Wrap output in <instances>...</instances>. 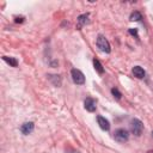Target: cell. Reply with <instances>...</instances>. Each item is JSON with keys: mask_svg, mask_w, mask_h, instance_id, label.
Returning a JSON list of instances; mask_svg holds the SVG:
<instances>
[{"mask_svg": "<svg viewBox=\"0 0 153 153\" xmlns=\"http://www.w3.org/2000/svg\"><path fill=\"white\" fill-rule=\"evenodd\" d=\"M71 75H72V79H73L74 84H76V85H84L85 84V75L82 74L81 71H79L76 68H73L71 71Z\"/></svg>", "mask_w": 153, "mask_h": 153, "instance_id": "obj_4", "label": "cell"}, {"mask_svg": "<svg viewBox=\"0 0 153 153\" xmlns=\"http://www.w3.org/2000/svg\"><path fill=\"white\" fill-rule=\"evenodd\" d=\"M129 33L135 36L136 38H139V35H137V29H129Z\"/></svg>", "mask_w": 153, "mask_h": 153, "instance_id": "obj_15", "label": "cell"}, {"mask_svg": "<svg viewBox=\"0 0 153 153\" xmlns=\"http://www.w3.org/2000/svg\"><path fill=\"white\" fill-rule=\"evenodd\" d=\"M88 23V14L87 13H84V14H80L78 17V29H80L81 26L86 25Z\"/></svg>", "mask_w": 153, "mask_h": 153, "instance_id": "obj_10", "label": "cell"}, {"mask_svg": "<svg viewBox=\"0 0 153 153\" xmlns=\"http://www.w3.org/2000/svg\"><path fill=\"white\" fill-rule=\"evenodd\" d=\"M142 19V14L139 12V11H134L131 14H130V20L131 22H140Z\"/></svg>", "mask_w": 153, "mask_h": 153, "instance_id": "obj_13", "label": "cell"}, {"mask_svg": "<svg viewBox=\"0 0 153 153\" xmlns=\"http://www.w3.org/2000/svg\"><path fill=\"white\" fill-rule=\"evenodd\" d=\"M2 60L5 61V62H7L10 66H12V67H17L18 66V60L17 59H14V57H10V56H2Z\"/></svg>", "mask_w": 153, "mask_h": 153, "instance_id": "obj_11", "label": "cell"}, {"mask_svg": "<svg viewBox=\"0 0 153 153\" xmlns=\"http://www.w3.org/2000/svg\"><path fill=\"white\" fill-rule=\"evenodd\" d=\"M130 130L135 136H140L143 130V123L139 118H133L130 122Z\"/></svg>", "mask_w": 153, "mask_h": 153, "instance_id": "obj_2", "label": "cell"}, {"mask_svg": "<svg viewBox=\"0 0 153 153\" xmlns=\"http://www.w3.org/2000/svg\"><path fill=\"white\" fill-rule=\"evenodd\" d=\"M147 153H153V151H148V152H147Z\"/></svg>", "mask_w": 153, "mask_h": 153, "instance_id": "obj_18", "label": "cell"}, {"mask_svg": "<svg viewBox=\"0 0 153 153\" xmlns=\"http://www.w3.org/2000/svg\"><path fill=\"white\" fill-rule=\"evenodd\" d=\"M33 128H35L33 122H25V123L22 124L20 131H22V134H24V135H29L30 133H32Z\"/></svg>", "mask_w": 153, "mask_h": 153, "instance_id": "obj_6", "label": "cell"}, {"mask_svg": "<svg viewBox=\"0 0 153 153\" xmlns=\"http://www.w3.org/2000/svg\"><path fill=\"white\" fill-rule=\"evenodd\" d=\"M93 67H94V69H96L99 74H103V73H104V67H103V65H102L97 59H93Z\"/></svg>", "mask_w": 153, "mask_h": 153, "instance_id": "obj_12", "label": "cell"}, {"mask_svg": "<svg viewBox=\"0 0 153 153\" xmlns=\"http://www.w3.org/2000/svg\"><path fill=\"white\" fill-rule=\"evenodd\" d=\"M96 104H97L96 99H93V98H91V97H87V98L85 99V102H84V108H85L87 111L93 112V111H96V108H97Z\"/></svg>", "mask_w": 153, "mask_h": 153, "instance_id": "obj_5", "label": "cell"}, {"mask_svg": "<svg viewBox=\"0 0 153 153\" xmlns=\"http://www.w3.org/2000/svg\"><path fill=\"white\" fill-rule=\"evenodd\" d=\"M48 79L50 80V82L54 85V86H61V84H62V79H61V76L60 75H56V74H49L48 75Z\"/></svg>", "mask_w": 153, "mask_h": 153, "instance_id": "obj_9", "label": "cell"}, {"mask_svg": "<svg viewBox=\"0 0 153 153\" xmlns=\"http://www.w3.org/2000/svg\"><path fill=\"white\" fill-rule=\"evenodd\" d=\"M152 135H153V131H152Z\"/></svg>", "mask_w": 153, "mask_h": 153, "instance_id": "obj_19", "label": "cell"}, {"mask_svg": "<svg viewBox=\"0 0 153 153\" xmlns=\"http://www.w3.org/2000/svg\"><path fill=\"white\" fill-rule=\"evenodd\" d=\"M67 153H80V152H78V151H73V149H72V151H68Z\"/></svg>", "mask_w": 153, "mask_h": 153, "instance_id": "obj_17", "label": "cell"}, {"mask_svg": "<svg viewBox=\"0 0 153 153\" xmlns=\"http://www.w3.org/2000/svg\"><path fill=\"white\" fill-rule=\"evenodd\" d=\"M111 94L116 98V99H121V97H122V93L118 91V88H116V87H112L111 88Z\"/></svg>", "mask_w": 153, "mask_h": 153, "instance_id": "obj_14", "label": "cell"}, {"mask_svg": "<svg viewBox=\"0 0 153 153\" xmlns=\"http://www.w3.org/2000/svg\"><path fill=\"white\" fill-rule=\"evenodd\" d=\"M97 48L100 50V51H103V53H106V54H109L110 51H111V47H110V43H109V41L103 36V35H99L98 37H97Z\"/></svg>", "mask_w": 153, "mask_h": 153, "instance_id": "obj_1", "label": "cell"}, {"mask_svg": "<svg viewBox=\"0 0 153 153\" xmlns=\"http://www.w3.org/2000/svg\"><path fill=\"white\" fill-rule=\"evenodd\" d=\"M97 122H98L100 129L106 130V131L110 129V123H109V121H108L105 117H103V116H97Z\"/></svg>", "mask_w": 153, "mask_h": 153, "instance_id": "obj_7", "label": "cell"}, {"mask_svg": "<svg viewBox=\"0 0 153 153\" xmlns=\"http://www.w3.org/2000/svg\"><path fill=\"white\" fill-rule=\"evenodd\" d=\"M24 17H14V22L16 23H23L24 22Z\"/></svg>", "mask_w": 153, "mask_h": 153, "instance_id": "obj_16", "label": "cell"}, {"mask_svg": "<svg viewBox=\"0 0 153 153\" xmlns=\"http://www.w3.org/2000/svg\"><path fill=\"white\" fill-rule=\"evenodd\" d=\"M114 139H115L117 142H120V143H124V142H127L128 139H129V133H128V130H126V129H123V128H118V129H116L115 133H114Z\"/></svg>", "mask_w": 153, "mask_h": 153, "instance_id": "obj_3", "label": "cell"}, {"mask_svg": "<svg viewBox=\"0 0 153 153\" xmlns=\"http://www.w3.org/2000/svg\"><path fill=\"white\" fill-rule=\"evenodd\" d=\"M131 72H133V75L135 76V78H137V79H142V78H145V71H143V68H141L140 66H135V67H133V69H131Z\"/></svg>", "mask_w": 153, "mask_h": 153, "instance_id": "obj_8", "label": "cell"}]
</instances>
